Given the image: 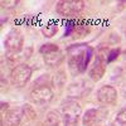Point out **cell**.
<instances>
[{"mask_svg": "<svg viewBox=\"0 0 126 126\" xmlns=\"http://www.w3.org/2000/svg\"><path fill=\"white\" fill-rule=\"evenodd\" d=\"M68 69L73 76H78L86 71L93 56V49L87 44H73L67 48Z\"/></svg>", "mask_w": 126, "mask_h": 126, "instance_id": "1", "label": "cell"}, {"mask_svg": "<svg viewBox=\"0 0 126 126\" xmlns=\"http://www.w3.org/2000/svg\"><path fill=\"white\" fill-rule=\"evenodd\" d=\"M61 116L64 126H78L82 116V107L76 100H66L61 105Z\"/></svg>", "mask_w": 126, "mask_h": 126, "instance_id": "2", "label": "cell"}, {"mask_svg": "<svg viewBox=\"0 0 126 126\" xmlns=\"http://www.w3.org/2000/svg\"><path fill=\"white\" fill-rule=\"evenodd\" d=\"M86 3L82 0H61L56 4V13L63 18H73L85 10Z\"/></svg>", "mask_w": 126, "mask_h": 126, "instance_id": "3", "label": "cell"}, {"mask_svg": "<svg viewBox=\"0 0 126 126\" xmlns=\"http://www.w3.org/2000/svg\"><path fill=\"white\" fill-rule=\"evenodd\" d=\"M32 73H33V69L27 63H19V64H16L13 68L12 73H10V79H12L13 86L16 88L25 87L27 83L32 78Z\"/></svg>", "mask_w": 126, "mask_h": 126, "instance_id": "4", "label": "cell"}, {"mask_svg": "<svg viewBox=\"0 0 126 126\" xmlns=\"http://www.w3.org/2000/svg\"><path fill=\"white\" fill-rule=\"evenodd\" d=\"M4 47L9 54H18L19 52H22L24 47V38L22 32L15 28L10 30L5 37Z\"/></svg>", "mask_w": 126, "mask_h": 126, "instance_id": "5", "label": "cell"}, {"mask_svg": "<svg viewBox=\"0 0 126 126\" xmlns=\"http://www.w3.org/2000/svg\"><path fill=\"white\" fill-rule=\"evenodd\" d=\"M53 96L54 93L49 86H39L30 92V101L38 106H44L53 100Z\"/></svg>", "mask_w": 126, "mask_h": 126, "instance_id": "6", "label": "cell"}, {"mask_svg": "<svg viewBox=\"0 0 126 126\" xmlns=\"http://www.w3.org/2000/svg\"><path fill=\"white\" fill-rule=\"evenodd\" d=\"M96 98L101 105L113 106L117 101V90L111 85H103L97 90Z\"/></svg>", "mask_w": 126, "mask_h": 126, "instance_id": "7", "label": "cell"}, {"mask_svg": "<svg viewBox=\"0 0 126 126\" xmlns=\"http://www.w3.org/2000/svg\"><path fill=\"white\" fill-rule=\"evenodd\" d=\"M106 64H107L106 62L96 56V58H94V61L92 62V64L88 69V77L93 82H98L106 73Z\"/></svg>", "mask_w": 126, "mask_h": 126, "instance_id": "8", "label": "cell"}, {"mask_svg": "<svg viewBox=\"0 0 126 126\" xmlns=\"http://www.w3.org/2000/svg\"><path fill=\"white\" fill-rule=\"evenodd\" d=\"M91 90V86H87L86 81H76L69 85V87L67 88V93H68V97L71 100H75V98H81L83 97L85 94H87Z\"/></svg>", "mask_w": 126, "mask_h": 126, "instance_id": "9", "label": "cell"}, {"mask_svg": "<svg viewBox=\"0 0 126 126\" xmlns=\"http://www.w3.org/2000/svg\"><path fill=\"white\" fill-rule=\"evenodd\" d=\"M23 121V113L22 110H10L5 113V116L1 117L3 126H20Z\"/></svg>", "mask_w": 126, "mask_h": 126, "instance_id": "10", "label": "cell"}, {"mask_svg": "<svg viewBox=\"0 0 126 126\" xmlns=\"http://www.w3.org/2000/svg\"><path fill=\"white\" fill-rule=\"evenodd\" d=\"M43 59H44L46 66H48L50 68H58L59 66H62V63L64 62L66 56H64V52L58 50V52H54V53L43 56Z\"/></svg>", "mask_w": 126, "mask_h": 126, "instance_id": "11", "label": "cell"}, {"mask_svg": "<svg viewBox=\"0 0 126 126\" xmlns=\"http://www.w3.org/2000/svg\"><path fill=\"white\" fill-rule=\"evenodd\" d=\"M101 119L100 111L96 109H88L82 116V124L83 126H94L96 124H98Z\"/></svg>", "mask_w": 126, "mask_h": 126, "instance_id": "12", "label": "cell"}, {"mask_svg": "<svg viewBox=\"0 0 126 126\" xmlns=\"http://www.w3.org/2000/svg\"><path fill=\"white\" fill-rule=\"evenodd\" d=\"M91 27L90 24L86 22V20H76V25L75 29H73V37H85L90 33Z\"/></svg>", "mask_w": 126, "mask_h": 126, "instance_id": "13", "label": "cell"}, {"mask_svg": "<svg viewBox=\"0 0 126 126\" xmlns=\"http://www.w3.org/2000/svg\"><path fill=\"white\" fill-rule=\"evenodd\" d=\"M66 81H67V77H66V72L63 69H59L54 73V76L52 77V85L54 87H57L58 90L63 88L66 85Z\"/></svg>", "mask_w": 126, "mask_h": 126, "instance_id": "14", "label": "cell"}, {"mask_svg": "<svg viewBox=\"0 0 126 126\" xmlns=\"http://www.w3.org/2000/svg\"><path fill=\"white\" fill-rule=\"evenodd\" d=\"M61 120L62 116L54 110L48 111V113L46 115V126H61Z\"/></svg>", "mask_w": 126, "mask_h": 126, "instance_id": "15", "label": "cell"}, {"mask_svg": "<svg viewBox=\"0 0 126 126\" xmlns=\"http://www.w3.org/2000/svg\"><path fill=\"white\" fill-rule=\"evenodd\" d=\"M57 32H58V24L56 22H53V20L48 22L47 24L43 25V28H42V34H43V37H46V38L54 37L57 34Z\"/></svg>", "mask_w": 126, "mask_h": 126, "instance_id": "16", "label": "cell"}, {"mask_svg": "<svg viewBox=\"0 0 126 126\" xmlns=\"http://www.w3.org/2000/svg\"><path fill=\"white\" fill-rule=\"evenodd\" d=\"M58 50H61V49L56 43H46V44L40 46L39 53L43 54V56H47V54H50V53H54V52H58Z\"/></svg>", "mask_w": 126, "mask_h": 126, "instance_id": "17", "label": "cell"}, {"mask_svg": "<svg viewBox=\"0 0 126 126\" xmlns=\"http://www.w3.org/2000/svg\"><path fill=\"white\" fill-rule=\"evenodd\" d=\"M22 113H23V119H25L27 121H30L35 117V111L33 109V106H30L29 103H25L22 106Z\"/></svg>", "mask_w": 126, "mask_h": 126, "instance_id": "18", "label": "cell"}, {"mask_svg": "<svg viewBox=\"0 0 126 126\" xmlns=\"http://www.w3.org/2000/svg\"><path fill=\"white\" fill-rule=\"evenodd\" d=\"M120 56V48H113L109 50V54H107V61L106 63H111L113 61H116Z\"/></svg>", "mask_w": 126, "mask_h": 126, "instance_id": "19", "label": "cell"}, {"mask_svg": "<svg viewBox=\"0 0 126 126\" xmlns=\"http://www.w3.org/2000/svg\"><path fill=\"white\" fill-rule=\"evenodd\" d=\"M76 25V20L75 19H69L66 22V32H64V37H69L73 33V29Z\"/></svg>", "mask_w": 126, "mask_h": 126, "instance_id": "20", "label": "cell"}, {"mask_svg": "<svg viewBox=\"0 0 126 126\" xmlns=\"http://www.w3.org/2000/svg\"><path fill=\"white\" fill-rule=\"evenodd\" d=\"M116 122L120 124V125H125L126 124V106L122 107L117 112V115H116Z\"/></svg>", "mask_w": 126, "mask_h": 126, "instance_id": "21", "label": "cell"}, {"mask_svg": "<svg viewBox=\"0 0 126 126\" xmlns=\"http://www.w3.org/2000/svg\"><path fill=\"white\" fill-rule=\"evenodd\" d=\"M1 4V8L4 9H13V8H15L18 4H19V1H16V0H6V1H1L0 3Z\"/></svg>", "mask_w": 126, "mask_h": 126, "instance_id": "22", "label": "cell"}, {"mask_svg": "<svg viewBox=\"0 0 126 126\" xmlns=\"http://www.w3.org/2000/svg\"><path fill=\"white\" fill-rule=\"evenodd\" d=\"M8 107H9V103L8 102H1V111H4V109L8 110Z\"/></svg>", "mask_w": 126, "mask_h": 126, "instance_id": "23", "label": "cell"}, {"mask_svg": "<svg viewBox=\"0 0 126 126\" xmlns=\"http://www.w3.org/2000/svg\"><path fill=\"white\" fill-rule=\"evenodd\" d=\"M122 126H126V124H125V125H122Z\"/></svg>", "mask_w": 126, "mask_h": 126, "instance_id": "24", "label": "cell"}]
</instances>
